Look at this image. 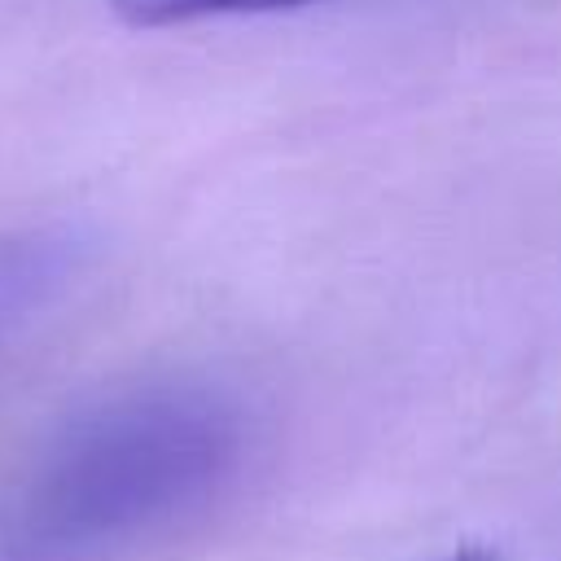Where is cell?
<instances>
[{"label": "cell", "instance_id": "1", "mask_svg": "<svg viewBox=\"0 0 561 561\" xmlns=\"http://www.w3.org/2000/svg\"><path fill=\"white\" fill-rule=\"evenodd\" d=\"M241 412L188 381L105 394L61 421L31 460L9 522V561H110L197 517L237 478Z\"/></svg>", "mask_w": 561, "mask_h": 561}, {"label": "cell", "instance_id": "2", "mask_svg": "<svg viewBox=\"0 0 561 561\" xmlns=\"http://www.w3.org/2000/svg\"><path fill=\"white\" fill-rule=\"evenodd\" d=\"M83 241L57 228L0 237V337L44 311L79 272Z\"/></svg>", "mask_w": 561, "mask_h": 561}, {"label": "cell", "instance_id": "3", "mask_svg": "<svg viewBox=\"0 0 561 561\" xmlns=\"http://www.w3.org/2000/svg\"><path fill=\"white\" fill-rule=\"evenodd\" d=\"M320 0H110V9L140 31L153 26H188L206 18H245V13H280V9H302Z\"/></svg>", "mask_w": 561, "mask_h": 561}, {"label": "cell", "instance_id": "4", "mask_svg": "<svg viewBox=\"0 0 561 561\" xmlns=\"http://www.w3.org/2000/svg\"><path fill=\"white\" fill-rule=\"evenodd\" d=\"M447 561H500L495 552H482V548H465V552H456V557H447Z\"/></svg>", "mask_w": 561, "mask_h": 561}]
</instances>
